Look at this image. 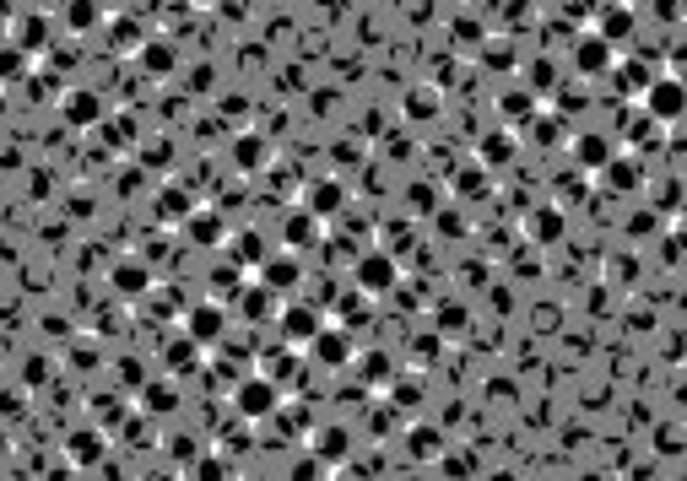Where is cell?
I'll return each mask as SVG.
<instances>
[{"instance_id": "6da1fadb", "label": "cell", "mask_w": 687, "mask_h": 481, "mask_svg": "<svg viewBox=\"0 0 687 481\" xmlns=\"http://www.w3.org/2000/svg\"><path fill=\"white\" fill-rule=\"evenodd\" d=\"M406 282V271H401V260L390 255V249H358V260H352V287L363 292V298H390L395 287Z\"/></svg>"}, {"instance_id": "7a4b0ae2", "label": "cell", "mask_w": 687, "mask_h": 481, "mask_svg": "<svg viewBox=\"0 0 687 481\" xmlns=\"http://www.w3.org/2000/svg\"><path fill=\"white\" fill-rule=\"evenodd\" d=\"M639 109L655 119V125H682V114H687V87H682V76L677 71H655L650 82H644L639 92Z\"/></svg>"}, {"instance_id": "3957f363", "label": "cell", "mask_w": 687, "mask_h": 481, "mask_svg": "<svg viewBox=\"0 0 687 481\" xmlns=\"http://www.w3.org/2000/svg\"><path fill=\"white\" fill-rule=\"evenodd\" d=\"M282 384L266 379V373H244L239 384H233V411H239V422H271L276 417V406H282Z\"/></svg>"}, {"instance_id": "277c9868", "label": "cell", "mask_w": 687, "mask_h": 481, "mask_svg": "<svg viewBox=\"0 0 687 481\" xmlns=\"http://www.w3.org/2000/svg\"><path fill=\"white\" fill-rule=\"evenodd\" d=\"M617 55H623V49H612L601 33L585 28V33H574V49H568V71H574L579 82H601V76L612 71Z\"/></svg>"}, {"instance_id": "5b68a950", "label": "cell", "mask_w": 687, "mask_h": 481, "mask_svg": "<svg viewBox=\"0 0 687 481\" xmlns=\"http://www.w3.org/2000/svg\"><path fill=\"white\" fill-rule=\"evenodd\" d=\"M184 336H190V341H201L206 352H217V346L228 341V303H222V298L195 303V309L184 314Z\"/></svg>"}, {"instance_id": "8992f818", "label": "cell", "mask_w": 687, "mask_h": 481, "mask_svg": "<svg viewBox=\"0 0 687 481\" xmlns=\"http://www.w3.org/2000/svg\"><path fill=\"white\" fill-rule=\"evenodd\" d=\"M303 352H309L320 368H347L352 357H358V346H352V330H347V325H330V319H325V325L314 330V341L303 346Z\"/></svg>"}, {"instance_id": "52a82bcc", "label": "cell", "mask_w": 687, "mask_h": 481, "mask_svg": "<svg viewBox=\"0 0 687 481\" xmlns=\"http://www.w3.org/2000/svg\"><path fill=\"white\" fill-rule=\"evenodd\" d=\"M563 146H568V157H574L579 173H596V168H606L617 152H623V141H617V136H601V130H579V136H568Z\"/></svg>"}, {"instance_id": "ba28073f", "label": "cell", "mask_w": 687, "mask_h": 481, "mask_svg": "<svg viewBox=\"0 0 687 481\" xmlns=\"http://www.w3.org/2000/svg\"><path fill=\"white\" fill-rule=\"evenodd\" d=\"M347 184H341V173H325V179H314V184H303V200L298 206L303 211H314L320 222H336L341 211H347Z\"/></svg>"}, {"instance_id": "9c48e42d", "label": "cell", "mask_w": 687, "mask_h": 481, "mask_svg": "<svg viewBox=\"0 0 687 481\" xmlns=\"http://www.w3.org/2000/svg\"><path fill=\"white\" fill-rule=\"evenodd\" d=\"M325 325V314L314 309V303H282V309H276V330H282V341L287 346H309L314 341V330Z\"/></svg>"}, {"instance_id": "30bf717a", "label": "cell", "mask_w": 687, "mask_h": 481, "mask_svg": "<svg viewBox=\"0 0 687 481\" xmlns=\"http://www.w3.org/2000/svg\"><path fill=\"white\" fill-rule=\"evenodd\" d=\"M255 282H266L276 298H293L298 282H303V260L293 255V249H282V255H266L255 265Z\"/></svg>"}, {"instance_id": "8fae6325", "label": "cell", "mask_w": 687, "mask_h": 481, "mask_svg": "<svg viewBox=\"0 0 687 481\" xmlns=\"http://www.w3.org/2000/svg\"><path fill=\"white\" fill-rule=\"evenodd\" d=\"M590 33H601L612 49H623L633 33H639V11H633V0H612V6L596 11V22H590Z\"/></svg>"}, {"instance_id": "7c38bea8", "label": "cell", "mask_w": 687, "mask_h": 481, "mask_svg": "<svg viewBox=\"0 0 687 481\" xmlns=\"http://www.w3.org/2000/svg\"><path fill=\"white\" fill-rule=\"evenodd\" d=\"M276 309H282V298H276L266 282H244L239 292H233V314H239L244 325H271Z\"/></svg>"}, {"instance_id": "4fadbf2b", "label": "cell", "mask_w": 687, "mask_h": 481, "mask_svg": "<svg viewBox=\"0 0 687 481\" xmlns=\"http://www.w3.org/2000/svg\"><path fill=\"white\" fill-rule=\"evenodd\" d=\"M65 454H71V471H98V460L109 454V433L98 422L76 427V433H65Z\"/></svg>"}, {"instance_id": "5bb4252c", "label": "cell", "mask_w": 687, "mask_h": 481, "mask_svg": "<svg viewBox=\"0 0 687 481\" xmlns=\"http://www.w3.org/2000/svg\"><path fill=\"white\" fill-rule=\"evenodd\" d=\"M103 114H109V109H103V98H98V92H87V87H76V92H65V98H60V119L71 130L103 125Z\"/></svg>"}, {"instance_id": "9a60e30c", "label": "cell", "mask_w": 687, "mask_h": 481, "mask_svg": "<svg viewBox=\"0 0 687 481\" xmlns=\"http://www.w3.org/2000/svg\"><path fill=\"white\" fill-rule=\"evenodd\" d=\"M590 179H596L606 195H633V190H639V179H644V168L633 163L628 152H617L612 163H606V168H596V173H590Z\"/></svg>"}, {"instance_id": "2e32d148", "label": "cell", "mask_w": 687, "mask_h": 481, "mask_svg": "<svg viewBox=\"0 0 687 481\" xmlns=\"http://www.w3.org/2000/svg\"><path fill=\"white\" fill-rule=\"evenodd\" d=\"M136 60H141V71H147L152 82H168V76L179 71V49L168 44V38H141V44H136Z\"/></svg>"}, {"instance_id": "e0dca14e", "label": "cell", "mask_w": 687, "mask_h": 481, "mask_svg": "<svg viewBox=\"0 0 687 481\" xmlns=\"http://www.w3.org/2000/svg\"><path fill=\"white\" fill-rule=\"evenodd\" d=\"M525 233H531V244H541V249H552V244H558V238L568 233V217H563V206H558V200L536 206L531 217H525Z\"/></svg>"}, {"instance_id": "ac0fdd59", "label": "cell", "mask_w": 687, "mask_h": 481, "mask_svg": "<svg viewBox=\"0 0 687 481\" xmlns=\"http://www.w3.org/2000/svg\"><path fill=\"white\" fill-rule=\"evenodd\" d=\"M320 217H314V211H303V206H293V211H287V222H282V244L287 249H293V255H303V249H314V244H320Z\"/></svg>"}, {"instance_id": "d6986e66", "label": "cell", "mask_w": 687, "mask_h": 481, "mask_svg": "<svg viewBox=\"0 0 687 481\" xmlns=\"http://www.w3.org/2000/svg\"><path fill=\"white\" fill-rule=\"evenodd\" d=\"M201 357H206L201 341L174 336V341L163 346V373H168V379H190V373H201Z\"/></svg>"}, {"instance_id": "ffe728a7", "label": "cell", "mask_w": 687, "mask_h": 481, "mask_svg": "<svg viewBox=\"0 0 687 481\" xmlns=\"http://www.w3.org/2000/svg\"><path fill=\"white\" fill-rule=\"evenodd\" d=\"M184 233H190V244H201V249H217L222 238H228V222H222L211 206H195L190 217H184Z\"/></svg>"}, {"instance_id": "44dd1931", "label": "cell", "mask_w": 687, "mask_h": 481, "mask_svg": "<svg viewBox=\"0 0 687 481\" xmlns=\"http://www.w3.org/2000/svg\"><path fill=\"white\" fill-rule=\"evenodd\" d=\"M6 28H11V44L28 49V55L49 49V17H38V11H22V17H11Z\"/></svg>"}, {"instance_id": "7402d4cb", "label": "cell", "mask_w": 687, "mask_h": 481, "mask_svg": "<svg viewBox=\"0 0 687 481\" xmlns=\"http://www.w3.org/2000/svg\"><path fill=\"white\" fill-rule=\"evenodd\" d=\"M222 244H228V260H239L244 271H255V265L271 255V244L255 233V227H239V233H228V238H222Z\"/></svg>"}, {"instance_id": "603a6c76", "label": "cell", "mask_w": 687, "mask_h": 481, "mask_svg": "<svg viewBox=\"0 0 687 481\" xmlns=\"http://www.w3.org/2000/svg\"><path fill=\"white\" fill-rule=\"evenodd\" d=\"M114 292H120V298H147V292H152V271L141 260H120V265H114Z\"/></svg>"}, {"instance_id": "cb8c5ba5", "label": "cell", "mask_w": 687, "mask_h": 481, "mask_svg": "<svg viewBox=\"0 0 687 481\" xmlns=\"http://www.w3.org/2000/svg\"><path fill=\"white\" fill-rule=\"evenodd\" d=\"M477 163L482 168H509L514 163V130H493V136H482L477 141Z\"/></svg>"}, {"instance_id": "d4e9b609", "label": "cell", "mask_w": 687, "mask_h": 481, "mask_svg": "<svg viewBox=\"0 0 687 481\" xmlns=\"http://www.w3.org/2000/svg\"><path fill=\"white\" fill-rule=\"evenodd\" d=\"M141 406H147L152 417H168V411L179 406V379H147L141 384Z\"/></svg>"}, {"instance_id": "484cf974", "label": "cell", "mask_w": 687, "mask_h": 481, "mask_svg": "<svg viewBox=\"0 0 687 481\" xmlns=\"http://www.w3.org/2000/svg\"><path fill=\"white\" fill-rule=\"evenodd\" d=\"M60 11H65V28L71 33L103 28V0H60Z\"/></svg>"}, {"instance_id": "4316f807", "label": "cell", "mask_w": 687, "mask_h": 481, "mask_svg": "<svg viewBox=\"0 0 687 481\" xmlns=\"http://www.w3.org/2000/svg\"><path fill=\"white\" fill-rule=\"evenodd\" d=\"M233 163H239L244 173H266V168H271V141H266V136H239V146H233Z\"/></svg>"}, {"instance_id": "83f0119b", "label": "cell", "mask_w": 687, "mask_h": 481, "mask_svg": "<svg viewBox=\"0 0 687 481\" xmlns=\"http://www.w3.org/2000/svg\"><path fill=\"white\" fill-rule=\"evenodd\" d=\"M406 449H412V460H439L444 433L433 422H412V427H406Z\"/></svg>"}, {"instance_id": "f1b7e54d", "label": "cell", "mask_w": 687, "mask_h": 481, "mask_svg": "<svg viewBox=\"0 0 687 481\" xmlns=\"http://www.w3.org/2000/svg\"><path fill=\"white\" fill-rule=\"evenodd\" d=\"M455 195L460 200H487V195H493V168H482V163L460 168L455 173Z\"/></svg>"}, {"instance_id": "f546056e", "label": "cell", "mask_w": 687, "mask_h": 481, "mask_svg": "<svg viewBox=\"0 0 687 481\" xmlns=\"http://www.w3.org/2000/svg\"><path fill=\"white\" fill-rule=\"evenodd\" d=\"M347 449H352L347 427H320V433H314V454H320L325 465H341V460H347Z\"/></svg>"}, {"instance_id": "4dcf8cb0", "label": "cell", "mask_w": 687, "mask_h": 481, "mask_svg": "<svg viewBox=\"0 0 687 481\" xmlns=\"http://www.w3.org/2000/svg\"><path fill=\"white\" fill-rule=\"evenodd\" d=\"M352 368H358V373H363V384H374V390H385L395 373H401L385 352H363V357H352Z\"/></svg>"}, {"instance_id": "1f68e13d", "label": "cell", "mask_w": 687, "mask_h": 481, "mask_svg": "<svg viewBox=\"0 0 687 481\" xmlns=\"http://www.w3.org/2000/svg\"><path fill=\"white\" fill-rule=\"evenodd\" d=\"M195 211V200L184 195V184H163V195H157V217L163 222H184Z\"/></svg>"}, {"instance_id": "d6a6232c", "label": "cell", "mask_w": 687, "mask_h": 481, "mask_svg": "<svg viewBox=\"0 0 687 481\" xmlns=\"http://www.w3.org/2000/svg\"><path fill=\"white\" fill-rule=\"evenodd\" d=\"M439 109H444V92H433V87H417L412 98H406V119H412V125L439 119Z\"/></svg>"}, {"instance_id": "836d02e7", "label": "cell", "mask_w": 687, "mask_h": 481, "mask_svg": "<svg viewBox=\"0 0 687 481\" xmlns=\"http://www.w3.org/2000/svg\"><path fill=\"white\" fill-rule=\"evenodd\" d=\"M244 287V265L239 260H222L217 271H211V292H217L222 303H233V292Z\"/></svg>"}, {"instance_id": "e575fe53", "label": "cell", "mask_w": 687, "mask_h": 481, "mask_svg": "<svg viewBox=\"0 0 687 481\" xmlns=\"http://www.w3.org/2000/svg\"><path fill=\"white\" fill-rule=\"evenodd\" d=\"M22 76H33V55L17 44L0 49V82H22Z\"/></svg>"}, {"instance_id": "d590c367", "label": "cell", "mask_w": 687, "mask_h": 481, "mask_svg": "<svg viewBox=\"0 0 687 481\" xmlns=\"http://www.w3.org/2000/svg\"><path fill=\"white\" fill-rule=\"evenodd\" d=\"M92 422H98L103 427V433H109V427H120L125 422V395H98V400H92Z\"/></svg>"}, {"instance_id": "8d00e7d4", "label": "cell", "mask_w": 687, "mask_h": 481, "mask_svg": "<svg viewBox=\"0 0 687 481\" xmlns=\"http://www.w3.org/2000/svg\"><path fill=\"white\" fill-rule=\"evenodd\" d=\"M525 87H531L536 98H541V92H552V87H558V65H552V55H541V60L525 65Z\"/></svg>"}, {"instance_id": "74e56055", "label": "cell", "mask_w": 687, "mask_h": 481, "mask_svg": "<svg viewBox=\"0 0 687 481\" xmlns=\"http://www.w3.org/2000/svg\"><path fill=\"white\" fill-rule=\"evenodd\" d=\"M433 233H439V238H466V217H460V211L455 206H433Z\"/></svg>"}, {"instance_id": "f35d334b", "label": "cell", "mask_w": 687, "mask_h": 481, "mask_svg": "<svg viewBox=\"0 0 687 481\" xmlns=\"http://www.w3.org/2000/svg\"><path fill=\"white\" fill-rule=\"evenodd\" d=\"M439 465L444 476H471V471H482V454H449V449H439Z\"/></svg>"}, {"instance_id": "ab89813d", "label": "cell", "mask_w": 687, "mask_h": 481, "mask_svg": "<svg viewBox=\"0 0 687 481\" xmlns=\"http://www.w3.org/2000/svg\"><path fill=\"white\" fill-rule=\"evenodd\" d=\"M482 60L493 65V71H509V65H514V44H509V38H487L482 33Z\"/></svg>"}, {"instance_id": "60d3db41", "label": "cell", "mask_w": 687, "mask_h": 481, "mask_svg": "<svg viewBox=\"0 0 687 481\" xmlns=\"http://www.w3.org/2000/svg\"><path fill=\"white\" fill-rule=\"evenodd\" d=\"M109 33H114V49H130V55H136V44L147 38V28H141V22H130V17L109 22Z\"/></svg>"}, {"instance_id": "b9f144b4", "label": "cell", "mask_w": 687, "mask_h": 481, "mask_svg": "<svg viewBox=\"0 0 687 481\" xmlns=\"http://www.w3.org/2000/svg\"><path fill=\"white\" fill-rule=\"evenodd\" d=\"M433 325H439L444 336H460V330H466V303H444V309H433Z\"/></svg>"}, {"instance_id": "7bdbcfd3", "label": "cell", "mask_w": 687, "mask_h": 481, "mask_svg": "<svg viewBox=\"0 0 687 481\" xmlns=\"http://www.w3.org/2000/svg\"><path fill=\"white\" fill-rule=\"evenodd\" d=\"M406 244H412V222H385V238H379V249H390V255L401 260Z\"/></svg>"}, {"instance_id": "ee69618b", "label": "cell", "mask_w": 687, "mask_h": 481, "mask_svg": "<svg viewBox=\"0 0 687 481\" xmlns=\"http://www.w3.org/2000/svg\"><path fill=\"white\" fill-rule=\"evenodd\" d=\"M536 109H541V103H536V92H531V87H525V92H509V98H504V119H520V114L531 119Z\"/></svg>"}, {"instance_id": "f6af8a7d", "label": "cell", "mask_w": 687, "mask_h": 481, "mask_svg": "<svg viewBox=\"0 0 687 481\" xmlns=\"http://www.w3.org/2000/svg\"><path fill=\"white\" fill-rule=\"evenodd\" d=\"M650 11L666 22V28H677V22H682V0H650Z\"/></svg>"}, {"instance_id": "bcb514c9", "label": "cell", "mask_w": 687, "mask_h": 481, "mask_svg": "<svg viewBox=\"0 0 687 481\" xmlns=\"http://www.w3.org/2000/svg\"><path fill=\"white\" fill-rule=\"evenodd\" d=\"M17 417H22V395L17 390H11V395L0 390V422H17Z\"/></svg>"}, {"instance_id": "7dc6e473", "label": "cell", "mask_w": 687, "mask_h": 481, "mask_svg": "<svg viewBox=\"0 0 687 481\" xmlns=\"http://www.w3.org/2000/svg\"><path fill=\"white\" fill-rule=\"evenodd\" d=\"M195 476H228V460H222V454H206V460L195 465Z\"/></svg>"}, {"instance_id": "c3c4849f", "label": "cell", "mask_w": 687, "mask_h": 481, "mask_svg": "<svg viewBox=\"0 0 687 481\" xmlns=\"http://www.w3.org/2000/svg\"><path fill=\"white\" fill-rule=\"evenodd\" d=\"M71 368H82V373L98 368V346H92V352H87V346H76V363H71Z\"/></svg>"}, {"instance_id": "681fc988", "label": "cell", "mask_w": 687, "mask_h": 481, "mask_svg": "<svg viewBox=\"0 0 687 481\" xmlns=\"http://www.w3.org/2000/svg\"><path fill=\"white\" fill-rule=\"evenodd\" d=\"M49 373H55V368H44V363H33L28 373H22V379H28V384H44V379H49Z\"/></svg>"}, {"instance_id": "f907efd6", "label": "cell", "mask_w": 687, "mask_h": 481, "mask_svg": "<svg viewBox=\"0 0 687 481\" xmlns=\"http://www.w3.org/2000/svg\"><path fill=\"white\" fill-rule=\"evenodd\" d=\"M6 22H11V6H6V0H0V28H6Z\"/></svg>"}, {"instance_id": "816d5d0a", "label": "cell", "mask_w": 687, "mask_h": 481, "mask_svg": "<svg viewBox=\"0 0 687 481\" xmlns=\"http://www.w3.org/2000/svg\"><path fill=\"white\" fill-rule=\"evenodd\" d=\"M6 454H11V438H6V433H0V460H6Z\"/></svg>"}, {"instance_id": "f5cc1de1", "label": "cell", "mask_w": 687, "mask_h": 481, "mask_svg": "<svg viewBox=\"0 0 687 481\" xmlns=\"http://www.w3.org/2000/svg\"><path fill=\"white\" fill-rule=\"evenodd\" d=\"M0 119H6V98H0Z\"/></svg>"}, {"instance_id": "db71d44e", "label": "cell", "mask_w": 687, "mask_h": 481, "mask_svg": "<svg viewBox=\"0 0 687 481\" xmlns=\"http://www.w3.org/2000/svg\"><path fill=\"white\" fill-rule=\"evenodd\" d=\"M531 6H547V0H531Z\"/></svg>"}, {"instance_id": "11a10c76", "label": "cell", "mask_w": 687, "mask_h": 481, "mask_svg": "<svg viewBox=\"0 0 687 481\" xmlns=\"http://www.w3.org/2000/svg\"><path fill=\"white\" fill-rule=\"evenodd\" d=\"M103 6H114V0H103Z\"/></svg>"}]
</instances>
